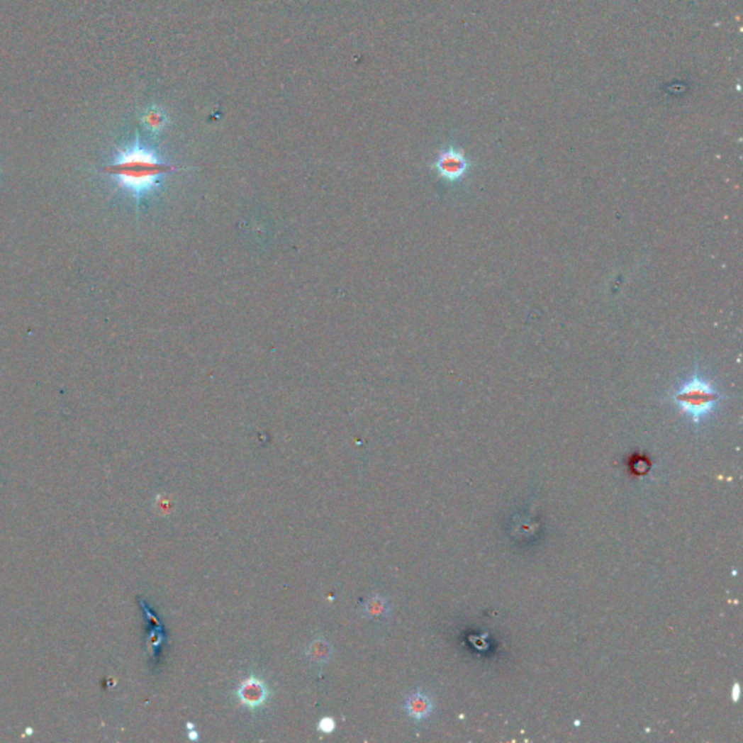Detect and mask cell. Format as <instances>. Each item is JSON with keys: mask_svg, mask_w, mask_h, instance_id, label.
Segmentation results:
<instances>
[{"mask_svg": "<svg viewBox=\"0 0 743 743\" xmlns=\"http://www.w3.org/2000/svg\"><path fill=\"white\" fill-rule=\"evenodd\" d=\"M179 167L162 160L159 154L138 141L122 150L113 163L105 167L121 188L131 192L137 199L159 188L162 177Z\"/></svg>", "mask_w": 743, "mask_h": 743, "instance_id": "cell-1", "label": "cell"}, {"mask_svg": "<svg viewBox=\"0 0 743 743\" xmlns=\"http://www.w3.org/2000/svg\"><path fill=\"white\" fill-rule=\"evenodd\" d=\"M722 399L723 395L715 382L701 375L698 370L688 376V379L681 382L671 393V401L681 413L688 415L695 425L713 414Z\"/></svg>", "mask_w": 743, "mask_h": 743, "instance_id": "cell-2", "label": "cell"}, {"mask_svg": "<svg viewBox=\"0 0 743 743\" xmlns=\"http://www.w3.org/2000/svg\"><path fill=\"white\" fill-rule=\"evenodd\" d=\"M472 160L464 154L463 148L457 145H449L439 151L437 157L432 163V169L436 170L439 177L447 181H460L468 176L472 169Z\"/></svg>", "mask_w": 743, "mask_h": 743, "instance_id": "cell-3", "label": "cell"}, {"mask_svg": "<svg viewBox=\"0 0 743 743\" xmlns=\"http://www.w3.org/2000/svg\"><path fill=\"white\" fill-rule=\"evenodd\" d=\"M237 695L244 705L250 707V708H256V707H260L266 701L267 688L263 681L255 676H250L245 681H242L241 686L237 690Z\"/></svg>", "mask_w": 743, "mask_h": 743, "instance_id": "cell-4", "label": "cell"}, {"mask_svg": "<svg viewBox=\"0 0 743 743\" xmlns=\"http://www.w3.org/2000/svg\"><path fill=\"white\" fill-rule=\"evenodd\" d=\"M404 707H406L407 715L411 719L424 720L431 715L432 701L427 694L421 691H415L407 697Z\"/></svg>", "mask_w": 743, "mask_h": 743, "instance_id": "cell-5", "label": "cell"}, {"mask_svg": "<svg viewBox=\"0 0 743 743\" xmlns=\"http://www.w3.org/2000/svg\"><path fill=\"white\" fill-rule=\"evenodd\" d=\"M143 122H144V125H145V128L148 131H151L154 134H159V133H162L166 128L167 122H169V118H167V113L162 108L151 106V108H148L145 111V113L143 116Z\"/></svg>", "mask_w": 743, "mask_h": 743, "instance_id": "cell-6", "label": "cell"}, {"mask_svg": "<svg viewBox=\"0 0 743 743\" xmlns=\"http://www.w3.org/2000/svg\"><path fill=\"white\" fill-rule=\"evenodd\" d=\"M306 655L314 664H325V662L330 661V658L333 655V649H331V646L325 640L317 639V640L309 643L308 650H306Z\"/></svg>", "mask_w": 743, "mask_h": 743, "instance_id": "cell-7", "label": "cell"}, {"mask_svg": "<svg viewBox=\"0 0 743 743\" xmlns=\"http://www.w3.org/2000/svg\"><path fill=\"white\" fill-rule=\"evenodd\" d=\"M367 617H385L389 613V604L382 597H372L363 607Z\"/></svg>", "mask_w": 743, "mask_h": 743, "instance_id": "cell-8", "label": "cell"}, {"mask_svg": "<svg viewBox=\"0 0 743 743\" xmlns=\"http://www.w3.org/2000/svg\"><path fill=\"white\" fill-rule=\"evenodd\" d=\"M334 727H335V723H334V720L330 719V717H325V719H323V720L318 723V729H320L323 733H331V732L334 730Z\"/></svg>", "mask_w": 743, "mask_h": 743, "instance_id": "cell-9", "label": "cell"}, {"mask_svg": "<svg viewBox=\"0 0 743 743\" xmlns=\"http://www.w3.org/2000/svg\"><path fill=\"white\" fill-rule=\"evenodd\" d=\"M732 697H733V701H737V700H739V697H740V687H739V684H734V686H733Z\"/></svg>", "mask_w": 743, "mask_h": 743, "instance_id": "cell-10", "label": "cell"}, {"mask_svg": "<svg viewBox=\"0 0 743 743\" xmlns=\"http://www.w3.org/2000/svg\"><path fill=\"white\" fill-rule=\"evenodd\" d=\"M189 739H192V740H198V739H199V734H198L195 730H191V732H189Z\"/></svg>", "mask_w": 743, "mask_h": 743, "instance_id": "cell-11", "label": "cell"}]
</instances>
